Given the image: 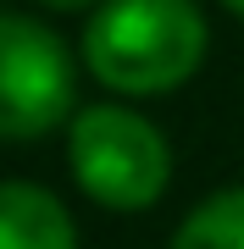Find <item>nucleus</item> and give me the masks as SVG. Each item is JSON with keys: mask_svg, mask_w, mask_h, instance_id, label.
Listing matches in <instances>:
<instances>
[{"mask_svg": "<svg viewBox=\"0 0 244 249\" xmlns=\"http://www.w3.org/2000/svg\"><path fill=\"white\" fill-rule=\"evenodd\" d=\"M206 17L194 0H106L83 28V61L111 94H167L206 61Z\"/></svg>", "mask_w": 244, "mask_h": 249, "instance_id": "1", "label": "nucleus"}, {"mask_svg": "<svg viewBox=\"0 0 244 249\" xmlns=\"http://www.w3.org/2000/svg\"><path fill=\"white\" fill-rule=\"evenodd\" d=\"M172 249H244V183L200 199L178 222Z\"/></svg>", "mask_w": 244, "mask_h": 249, "instance_id": "5", "label": "nucleus"}, {"mask_svg": "<svg viewBox=\"0 0 244 249\" xmlns=\"http://www.w3.org/2000/svg\"><path fill=\"white\" fill-rule=\"evenodd\" d=\"M39 6H50V11H89V6H106V0H39Z\"/></svg>", "mask_w": 244, "mask_h": 249, "instance_id": "6", "label": "nucleus"}, {"mask_svg": "<svg viewBox=\"0 0 244 249\" xmlns=\"http://www.w3.org/2000/svg\"><path fill=\"white\" fill-rule=\"evenodd\" d=\"M73 111V55L45 22L0 11V139H39Z\"/></svg>", "mask_w": 244, "mask_h": 249, "instance_id": "3", "label": "nucleus"}, {"mask_svg": "<svg viewBox=\"0 0 244 249\" xmlns=\"http://www.w3.org/2000/svg\"><path fill=\"white\" fill-rule=\"evenodd\" d=\"M222 6H227V11H233V17H244V0H222Z\"/></svg>", "mask_w": 244, "mask_h": 249, "instance_id": "7", "label": "nucleus"}, {"mask_svg": "<svg viewBox=\"0 0 244 249\" xmlns=\"http://www.w3.org/2000/svg\"><path fill=\"white\" fill-rule=\"evenodd\" d=\"M73 178L106 211H150L172 183L167 133L128 106H83L67 127Z\"/></svg>", "mask_w": 244, "mask_h": 249, "instance_id": "2", "label": "nucleus"}, {"mask_svg": "<svg viewBox=\"0 0 244 249\" xmlns=\"http://www.w3.org/2000/svg\"><path fill=\"white\" fill-rule=\"evenodd\" d=\"M0 249H78L73 211L39 183H0Z\"/></svg>", "mask_w": 244, "mask_h": 249, "instance_id": "4", "label": "nucleus"}]
</instances>
